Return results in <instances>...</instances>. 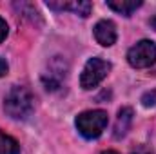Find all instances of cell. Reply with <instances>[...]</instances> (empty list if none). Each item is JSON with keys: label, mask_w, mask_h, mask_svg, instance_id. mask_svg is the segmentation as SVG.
I'll use <instances>...</instances> for the list:
<instances>
[{"label": "cell", "mask_w": 156, "mask_h": 154, "mask_svg": "<svg viewBox=\"0 0 156 154\" xmlns=\"http://www.w3.org/2000/svg\"><path fill=\"white\" fill-rule=\"evenodd\" d=\"M35 109V98L29 93V89L22 85L11 87V91L4 98V111L13 120H26L33 114Z\"/></svg>", "instance_id": "1"}, {"label": "cell", "mask_w": 156, "mask_h": 154, "mask_svg": "<svg viewBox=\"0 0 156 154\" xmlns=\"http://www.w3.org/2000/svg\"><path fill=\"white\" fill-rule=\"evenodd\" d=\"M75 123H76L78 132H80L83 138H87V140H96V138L104 132V129H105V125H107V113L102 111V109H96V111H83V113H80V114L76 116Z\"/></svg>", "instance_id": "2"}, {"label": "cell", "mask_w": 156, "mask_h": 154, "mask_svg": "<svg viewBox=\"0 0 156 154\" xmlns=\"http://www.w3.org/2000/svg\"><path fill=\"white\" fill-rule=\"evenodd\" d=\"M127 62L136 69H145L156 64V44L151 40H140L127 53Z\"/></svg>", "instance_id": "3"}, {"label": "cell", "mask_w": 156, "mask_h": 154, "mask_svg": "<svg viewBox=\"0 0 156 154\" xmlns=\"http://www.w3.org/2000/svg\"><path fill=\"white\" fill-rule=\"evenodd\" d=\"M111 71V64L102 60V58H91L87 60L83 71H82V76H80V85L82 89H93L96 87L104 78L109 75Z\"/></svg>", "instance_id": "4"}, {"label": "cell", "mask_w": 156, "mask_h": 154, "mask_svg": "<svg viewBox=\"0 0 156 154\" xmlns=\"http://www.w3.org/2000/svg\"><path fill=\"white\" fill-rule=\"evenodd\" d=\"M94 38L100 45L104 47H111L116 42L118 35H116V26L111 20H100L94 26Z\"/></svg>", "instance_id": "5"}, {"label": "cell", "mask_w": 156, "mask_h": 154, "mask_svg": "<svg viewBox=\"0 0 156 154\" xmlns=\"http://www.w3.org/2000/svg\"><path fill=\"white\" fill-rule=\"evenodd\" d=\"M47 5L51 9H58V11H73L80 16H89L91 13V2H85V0H80V2H47Z\"/></svg>", "instance_id": "6"}, {"label": "cell", "mask_w": 156, "mask_h": 154, "mask_svg": "<svg viewBox=\"0 0 156 154\" xmlns=\"http://www.w3.org/2000/svg\"><path fill=\"white\" fill-rule=\"evenodd\" d=\"M131 123H133V109L131 107H122L118 111V116H116V123H115V138L120 140L123 138L129 129H131Z\"/></svg>", "instance_id": "7"}, {"label": "cell", "mask_w": 156, "mask_h": 154, "mask_svg": "<svg viewBox=\"0 0 156 154\" xmlns=\"http://www.w3.org/2000/svg\"><path fill=\"white\" fill-rule=\"evenodd\" d=\"M107 5L123 16H131V13L142 5V0H109Z\"/></svg>", "instance_id": "8"}, {"label": "cell", "mask_w": 156, "mask_h": 154, "mask_svg": "<svg viewBox=\"0 0 156 154\" xmlns=\"http://www.w3.org/2000/svg\"><path fill=\"white\" fill-rule=\"evenodd\" d=\"M0 154H20V145L15 138L0 131Z\"/></svg>", "instance_id": "9"}, {"label": "cell", "mask_w": 156, "mask_h": 154, "mask_svg": "<svg viewBox=\"0 0 156 154\" xmlns=\"http://www.w3.org/2000/svg\"><path fill=\"white\" fill-rule=\"evenodd\" d=\"M142 102H144V105H145V107L154 105V103H156V93H147V94L142 98Z\"/></svg>", "instance_id": "10"}, {"label": "cell", "mask_w": 156, "mask_h": 154, "mask_svg": "<svg viewBox=\"0 0 156 154\" xmlns=\"http://www.w3.org/2000/svg\"><path fill=\"white\" fill-rule=\"evenodd\" d=\"M5 37H7V24H5V20L0 16V44L4 42Z\"/></svg>", "instance_id": "11"}, {"label": "cell", "mask_w": 156, "mask_h": 154, "mask_svg": "<svg viewBox=\"0 0 156 154\" xmlns=\"http://www.w3.org/2000/svg\"><path fill=\"white\" fill-rule=\"evenodd\" d=\"M131 154H153V151H151L149 147H145V145H140L138 149H134Z\"/></svg>", "instance_id": "12"}, {"label": "cell", "mask_w": 156, "mask_h": 154, "mask_svg": "<svg viewBox=\"0 0 156 154\" xmlns=\"http://www.w3.org/2000/svg\"><path fill=\"white\" fill-rule=\"evenodd\" d=\"M7 62L4 60V58H0V76H4V75H7Z\"/></svg>", "instance_id": "13"}, {"label": "cell", "mask_w": 156, "mask_h": 154, "mask_svg": "<svg viewBox=\"0 0 156 154\" xmlns=\"http://www.w3.org/2000/svg\"><path fill=\"white\" fill-rule=\"evenodd\" d=\"M102 154H118V152H116V151H104Z\"/></svg>", "instance_id": "14"}, {"label": "cell", "mask_w": 156, "mask_h": 154, "mask_svg": "<svg viewBox=\"0 0 156 154\" xmlns=\"http://www.w3.org/2000/svg\"><path fill=\"white\" fill-rule=\"evenodd\" d=\"M151 26H154V29H156V18H153V20H151Z\"/></svg>", "instance_id": "15"}]
</instances>
